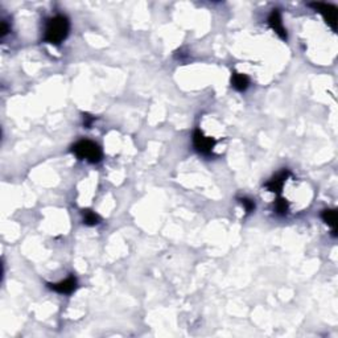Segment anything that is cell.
Here are the masks:
<instances>
[{"instance_id":"6da1fadb","label":"cell","mask_w":338,"mask_h":338,"mask_svg":"<svg viewBox=\"0 0 338 338\" xmlns=\"http://www.w3.org/2000/svg\"><path fill=\"white\" fill-rule=\"evenodd\" d=\"M70 23L69 19L62 15H57L48 20L44 32V40L52 45H59L68 37Z\"/></svg>"},{"instance_id":"7a4b0ae2","label":"cell","mask_w":338,"mask_h":338,"mask_svg":"<svg viewBox=\"0 0 338 338\" xmlns=\"http://www.w3.org/2000/svg\"><path fill=\"white\" fill-rule=\"evenodd\" d=\"M73 153L78 159H82L89 163H99L102 159V150L98 144L90 140H81L73 146Z\"/></svg>"},{"instance_id":"3957f363","label":"cell","mask_w":338,"mask_h":338,"mask_svg":"<svg viewBox=\"0 0 338 338\" xmlns=\"http://www.w3.org/2000/svg\"><path fill=\"white\" fill-rule=\"evenodd\" d=\"M193 144L197 151L202 155H210L215 146V140L213 137L206 136L201 130H196L193 133Z\"/></svg>"},{"instance_id":"277c9868","label":"cell","mask_w":338,"mask_h":338,"mask_svg":"<svg viewBox=\"0 0 338 338\" xmlns=\"http://www.w3.org/2000/svg\"><path fill=\"white\" fill-rule=\"evenodd\" d=\"M311 5L324 16L328 25H330L332 29L336 31V28H337V8L334 5L325 4V3H312Z\"/></svg>"},{"instance_id":"5b68a950","label":"cell","mask_w":338,"mask_h":338,"mask_svg":"<svg viewBox=\"0 0 338 338\" xmlns=\"http://www.w3.org/2000/svg\"><path fill=\"white\" fill-rule=\"evenodd\" d=\"M268 24H270V27L274 29L275 33H276L280 38L287 40V31H285V28H284L283 21H282V16H280V12L278 9H274V11L271 12L270 18H268Z\"/></svg>"},{"instance_id":"8992f818","label":"cell","mask_w":338,"mask_h":338,"mask_svg":"<svg viewBox=\"0 0 338 338\" xmlns=\"http://www.w3.org/2000/svg\"><path fill=\"white\" fill-rule=\"evenodd\" d=\"M77 284H78L77 279H75L74 276H70V278H68V279L59 282V283L49 284V288L53 289L55 292L62 293V295H69V293H72L75 291Z\"/></svg>"},{"instance_id":"52a82bcc","label":"cell","mask_w":338,"mask_h":338,"mask_svg":"<svg viewBox=\"0 0 338 338\" xmlns=\"http://www.w3.org/2000/svg\"><path fill=\"white\" fill-rule=\"evenodd\" d=\"M289 174H291L289 173V170H283V172H280L279 174H276L274 178H271L270 181L265 184V188L268 189V192L279 194V193L282 192V189H283V185L284 183H285V180L289 177Z\"/></svg>"},{"instance_id":"ba28073f","label":"cell","mask_w":338,"mask_h":338,"mask_svg":"<svg viewBox=\"0 0 338 338\" xmlns=\"http://www.w3.org/2000/svg\"><path fill=\"white\" fill-rule=\"evenodd\" d=\"M250 85V79L246 74L242 73H234L231 77V86L237 90V92H244Z\"/></svg>"},{"instance_id":"9c48e42d","label":"cell","mask_w":338,"mask_h":338,"mask_svg":"<svg viewBox=\"0 0 338 338\" xmlns=\"http://www.w3.org/2000/svg\"><path fill=\"white\" fill-rule=\"evenodd\" d=\"M322 220L326 225H329L330 227H333V233H336V224H337V213L336 210H330V209H326V210L322 211Z\"/></svg>"},{"instance_id":"30bf717a","label":"cell","mask_w":338,"mask_h":338,"mask_svg":"<svg viewBox=\"0 0 338 338\" xmlns=\"http://www.w3.org/2000/svg\"><path fill=\"white\" fill-rule=\"evenodd\" d=\"M83 222L87 225V226H95L101 222V218L99 215L95 214L93 210H83Z\"/></svg>"},{"instance_id":"8fae6325","label":"cell","mask_w":338,"mask_h":338,"mask_svg":"<svg viewBox=\"0 0 338 338\" xmlns=\"http://www.w3.org/2000/svg\"><path fill=\"white\" fill-rule=\"evenodd\" d=\"M275 210H276V213H278V214H280V215L287 214V211H288L287 200H284V198H279L278 201L275 202Z\"/></svg>"},{"instance_id":"7c38bea8","label":"cell","mask_w":338,"mask_h":338,"mask_svg":"<svg viewBox=\"0 0 338 338\" xmlns=\"http://www.w3.org/2000/svg\"><path fill=\"white\" fill-rule=\"evenodd\" d=\"M239 201H241L242 206L244 207V210H246L247 214L255 210V202L252 201V200H250V198H244V197H243V198H241Z\"/></svg>"},{"instance_id":"4fadbf2b","label":"cell","mask_w":338,"mask_h":338,"mask_svg":"<svg viewBox=\"0 0 338 338\" xmlns=\"http://www.w3.org/2000/svg\"><path fill=\"white\" fill-rule=\"evenodd\" d=\"M94 122V118L93 116H90V115H83V126L86 128H90V126H92V123Z\"/></svg>"},{"instance_id":"5bb4252c","label":"cell","mask_w":338,"mask_h":338,"mask_svg":"<svg viewBox=\"0 0 338 338\" xmlns=\"http://www.w3.org/2000/svg\"><path fill=\"white\" fill-rule=\"evenodd\" d=\"M7 33H8V27H7V23H5V21H1V32H0V36L4 37Z\"/></svg>"}]
</instances>
